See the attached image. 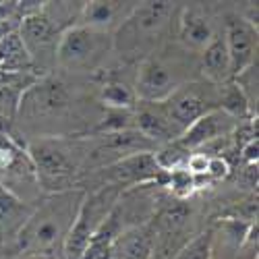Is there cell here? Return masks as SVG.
<instances>
[{
	"label": "cell",
	"mask_w": 259,
	"mask_h": 259,
	"mask_svg": "<svg viewBox=\"0 0 259 259\" xmlns=\"http://www.w3.org/2000/svg\"><path fill=\"white\" fill-rule=\"evenodd\" d=\"M85 199L83 189L58 191L39 203V207L23 220L17 232V245L25 255L54 257L62 253L64 241L77 220V213Z\"/></svg>",
	"instance_id": "6da1fadb"
},
{
	"label": "cell",
	"mask_w": 259,
	"mask_h": 259,
	"mask_svg": "<svg viewBox=\"0 0 259 259\" xmlns=\"http://www.w3.org/2000/svg\"><path fill=\"white\" fill-rule=\"evenodd\" d=\"M29 162L35 170L39 185H56L58 191H67V185L79 170L88 156V145L81 139L64 137H39L27 147Z\"/></svg>",
	"instance_id": "7a4b0ae2"
},
{
	"label": "cell",
	"mask_w": 259,
	"mask_h": 259,
	"mask_svg": "<svg viewBox=\"0 0 259 259\" xmlns=\"http://www.w3.org/2000/svg\"><path fill=\"white\" fill-rule=\"evenodd\" d=\"M172 11H175L172 3L135 5L133 13L128 15L126 21L118 27V33L114 37V46L128 56L141 52L147 44H152L164 31Z\"/></svg>",
	"instance_id": "3957f363"
},
{
	"label": "cell",
	"mask_w": 259,
	"mask_h": 259,
	"mask_svg": "<svg viewBox=\"0 0 259 259\" xmlns=\"http://www.w3.org/2000/svg\"><path fill=\"white\" fill-rule=\"evenodd\" d=\"M118 195H120V189H116V187H100L92 195H85L81 209L77 213V220L67 236V241H64V247H62L64 257L81 259L94 232L108 218V213L116 207Z\"/></svg>",
	"instance_id": "277c9868"
},
{
	"label": "cell",
	"mask_w": 259,
	"mask_h": 259,
	"mask_svg": "<svg viewBox=\"0 0 259 259\" xmlns=\"http://www.w3.org/2000/svg\"><path fill=\"white\" fill-rule=\"evenodd\" d=\"M110 35L90 29V27H69L58 39L56 60L60 67L67 69H88L104 58L106 50L110 48Z\"/></svg>",
	"instance_id": "5b68a950"
},
{
	"label": "cell",
	"mask_w": 259,
	"mask_h": 259,
	"mask_svg": "<svg viewBox=\"0 0 259 259\" xmlns=\"http://www.w3.org/2000/svg\"><path fill=\"white\" fill-rule=\"evenodd\" d=\"M183 85H185V77L181 71V64L152 54L143 58L133 92L137 96V102L158 104V102H166Z\"/></svg>",
	"instance_id": "8992f818"
},
{
	"label": "cell",
	"mask_w": 259,
	"mask_h": 259,
	"mask_svg": "<svg viewBox=\"0 0 259 259\" xmlns=\"http://www.w3.org/2000/svg\"><path fill=\"white\" fill-rule=\"evenodd\" d=\"M218 92L220 88L211 83H185L164 102L166 112L181 135L203 114L218 108Z\"/></svg>",
	"instance_id": "52a82bcc"
},
{
	"label": "cell",
	"mask_w": 259,
	"mask_h": 259,
	"mask_svg": "<svg viewBox=\"0 0 259 259\" xmlns=\"http://www.w3.org/2000/svg\"><path fill=\"white\" fill-rule=\"evenodd\" d=\"M69 106V94L64 90V85L54 79H46L33 83L31 88H27L21 94L19 100V114L27 116L29 120L46 118L60 114L62 110H67Z\"/></svg>",
	"instance_id": "ba28073f"
},
{
	"label": "cell",
	"mask_w": 259,
	"mask_h": 259,
	"mask_svg": "<svg viewBox=\"0 0 259 259\" xmlns=\"http://www.w3.org/2000/svg\"><path fill=\"white\" fill-rule=\"evenodd\" d=\"M100 175L108 183V187H116L122 189L124 185H143L149 181H166L168 172H164L156 158L154 152H141L133 154L112 166L102 168Z\"/></svg>",
	"instance_id": "9c48e42d"
},
{
	"label": "cell",
	"mask_w": 259,
	"mask_h": 259,
	"mask_svg": "<svg viewBox=\"0 0 259 259\" xmlns=\"http://www.w3.org/2000/svg\"><path fill=\"white\" fill-rule=\"evenodd\" d=\"M224 41L230 56L232 79L257 62V27L249 25L245 19H232L226 23Z\"/></svg>",
	"instance_id": "30bf717a"
},
{
	"label": "cell",
	"mask_w": 259,
	"mask_h": 259,
	"mask_svg": "<svg viewBox=\"0 0 259 259\" xmlns=\"http://www.w3.org/2000/svg\"><path fill=\"white\" fill-rule=\"evenodd\" d=\"M137 110L133 114V126L145 139H149L154 145L158 143H172L181 137V131L170 120L164 102L149 104V102H137Z\"/></svg>",
	"instance_id": "8fae6325"
},
{
	"label": "cell",
	"mask_w": 259,
	"mask_h": 259,
	"mask_svg": "<svg viewBox=\"0 0 259 259\" xmlns=\"http://www.w3.org/2000/svg\"><path fill=\"white\" fill-rule=\"evenodd\" d=\"M234 122L236 120L232 116L222 112L220 108H215V110L203 114L199 120L193 122L177 141L191 152V149L203 147L205 143H211V141H218V139L226 137L234 128Z\"/></svg>",
	"instance_id": "7c38bea8"
},
{
	"label": "cell",
	"mask_w": 259,
	"mask_h": 259,
	"mask_svg": "<svg viewBox=\"0 0 259 259\" xmlns=\"http://www.w3.org/2000/svg\"><path fill=\"white\" fill-rule=\"evenodd\" d=\"M213 37H215V31H213V21H211L209 13L199 5L185 7L181 21H179L181 44L187 50L203 52Z\"/></svg>",
	"instance_id": "4fadbf2b"
},
{
	"label": "cell",
	"mask_w": 259,
	"mask_h": 259,
	"mask_svg": "<svg viewBox=\"0 0 259 259\" xmlns=\"http://www.w3.org/2000/svg\"><path fill=\"white\" fill-rule=\"evenodd\" d=\"M133 3H106V0H92L83 3L79 17L81 25L102 33H108L112 27H120L126 17L133 13Z\"/></svg>",
	"instance_id": "5bb4252c"
},
{
	"label": "cell",
	"mask_w": 259,
	"mask_h": 259,
	"mask_svg": "<svg viewBox=\"0 0 259 259\" xmlns=\"http://www.w3.org/2000/svg\"><path fill=\"white\" fill-rule=\"evenodd\" d=\"M154 232L147 226H128L118 232L112 245V259H152Z\"/></svg>",
	"instance_id": "9a60e30c"
},
{
	"label": "cell",
	"mask_w": 259,
	"mask_h": 259,
	"mask_svg": "<svg viewBox=\"0 0 259 259\" xmlns=\"http://www.w3.org/2000/svg\"><path fill=\"white\" fill-rule=\"evenodd\" d=\"M17 31H19L21 39H23V44L27 46L31 58H33L35 50H46L54 41L56 25H54V21L44 13V9H41V11L23 15V19L19 21Z\"/></svg>",
	"instance_id": "2e32d148"
},
{
	"label": "cell",
	"mask_w": 259,
	"mask_h": 259,
	"mask_svg": "<svg viewBox=\"0 0 259 259\" xmlns=\"http://www.w3.org/2000/svg\"><path fill=\"white\" fill-rule=\"evenodd\" d=\"M201 73L211 85H224L232 81V67L224 35H215L201 52Z\"/></svg>",
	"instance_id": "e0dca14e"
},
{
	"label": "cell",
	"mask_w": 259,
	"mask_h": 259,
	"mask_svg": "<svg viewBox=\"0 0 259 259\" xmlns=\"http://www.w3.org/2000/svg\"><path fill=\"white\" fill-rule=\"evenodd\" d=\"M33 64V58L23 44L19 31L9 33L0 39V71L5 73H27Z\"/></svg>",
	"instance_id": "ac0fdd59"
},
{
	"label": "cell",
	"mask_w": 259,
	"mask_h": 259,
	"mask_svg": "<svg viewBox=\"0 0 259 259\" xmlns=\"http://www.w3.org/2000/svg\"><path fill=\"white\" fill-rule=\"evenodd\" d=\"M218 108L222 112H226L228 116H232L234 120L245 118L251 114V106L245 98V94L236 88L234 81L224 83L220 92H218Z\"/></svg>",
	"instance_id": "d6986e66"
},
{
	"label": "cell",
	"mask_w": 259,
	"mask_h": 259,
	"mask_svg": "<svg viewBox=\"0 0 259 259\" xmlns=\"http://www.w3.org/2000/svg\"><path fill=\"white\" fill-rule=\"evenodd\" d=\"M100 100L104 102L108 110H133L137 106V96L133 88H128V85L118 83V81L106 83L100 92Z\"/></svg>",
	"instance_id": "ffe728a7"
},
{
	"label": "cell",
	"mask_w": 259,
	"mask_h": 259,
	"mask_svg": "<svg viewBox=\"0 0 259 259\" xmlns=\"http://www.w3.org/2000/svg\"><path fill=\"white\" fill-rule=\"evenodd\" d=\"M189 156H191V152H189L187 147H183L179 141H172V143H168L164 149H160V152H154V158H156L158 166H160L164 172H172V170L187 168Z\"/></svg>",
	"instance_id": "44dd1931"
},
{
	"label": "cell",
	"mask_w": 259,
	"mask_h": 259,
	"mask_svg": "<svg viewBox=\"0 0 259 259\" xmlns=\"http://www.w3.org/2000/svg\"><path fill=\"white\" fill-rule=\"evenodd\" d=\"M189 215H191V209L185 201H177L175 205H168L160 211L158 215V226L164 230V232H177L181 230L187 220H189Z\"/></svg>",
	"instance_id": "7402d4cb"
},
{
	"label": "cell",
	"mask_w": 259,
	"mask_h": 259,
	"mask_svg": "<svg viewBox=\"0 0 259 259\" xmlns=\"http://www.w3.org/2000/svg\"><path fill=\"white\" fill-rule=\"evenodd\" d=\"M126 128H135L133 126V110H108L104 120L98 124V133H118L126 131Z\"/></svg>",
	"instance_id": "603a6c76"
},
{
	"label": "cell",
	"mask_w": 259,
	"mask_h": 259,
	"mask_svg": "<svg viewBox=\"0 0 259 259\" xmlns=\"http://www.w3.org/2000/svg\"><path fill=\"white\" fill-rule=\"evenodd\" d=\"M177 259H211V232H201L189 241L179 253Z\"/></svg>",
	"instance_id": "cb8c5ba5"
},
{
	"label": "cell",
	"mask_w": 259,
	"mask_h": 259,
	"mask_svg": "<svg viewBox=\"0 0 259 259\" xmlns=\"http://www.w3.org/2000/svg\"><path fill=\"white\" fill-rule=\"evenodd\" d=\"M166 183L170 185L172 193H175V195H177L179 199H187V197L191 195V193L197 189V185H195V177H193L187 168H181V170H172V172H168Z\"/></svg>",
	"instance_id": "d4e9b609"
},
{
	"label": "cell",
	"mask_w": 259,
	"mask_h": 259,
	"mask_svg": "<svg viewBox=\"0 0 259 259\" xmlns=\"http://www.w3.org/2000/svg\"><path fill=\"white\" fill-rule=\"evenodd\" d=\"M21 211H23V203H21V199H17L9 189H5L3 185H0V222L15 220Z\"/></svg>",
	"instance_id": "484cf974"
},
{
	"label": "cell",
	"mask_w": 259,
	"mask_h": 259,
	"mask_svg": "<svg viewBox=\"0 0 259 259\" xmlns=\"http://www.w3.org/2000/svg\"><path fill=\"white\" fill-rule=\"evenodd\" d=\"M21 94L15 88H9V85H0V116L5 118H15L17 110H19V100H21Z\"/></svg>",
	"instance_id": "4316f807"
},
{
	"label": "cell",
	"mask_w": 259,
	"mask_h": 259,
	"mask_svg": "<svg viewBox=\"0 0 259 259\" xmlns=\"http://www.w3.org/2000/svg\"><path fill=\"white\" fill-rule=\"evenodd\" d=\"M228 170H230V168H228V162H226V160H222L220 156H213V158H209V162H207L205 177L220 181V179H224V177L228 175Z\"/></svg>",
	"instance_id": "83f0119b"
},
{
	"label": "cell",
	"mask_w": 259,
	"mask_h": 259,
	"mask_svg": "<svg viewBox=\"0 0 259 259\" xmlns=\"http://www.w3.org/2000/svg\"><path fill=\"white\" fill-rule=\"evenodd\" d=\"M257 152H259V141L257 137L255 139H249L245 145H243V160L247 164H257Z\"/></svg>",
	"instance_id": "f1b7e54d"
},
{
	"label": "cell",
	"mask_w": 259,
	"mask_h": 259,
	"mask_svg": "<svg viewBox=\"0 0 259 259\" xmlns=\"http://www.w3.org/2000/svg\"><path fill=\"white\" fill-rule=\"evenodd\" d=\"M21 259H50V257H44V255H23Z\"/></svg>",
	"instance_id": "f546056e"
},
{
	"label": "cell",
	"mask_w": 259,
	"mask_h": 259,
	"mask_svg": "<svg viewBox=\"0 0 259 259\" xmlns=\"http://www.w3.org/2000/svg\"><path fill=\"white\" fill-rule=\"evenodd\" d=\"M152 259H160V257H152Z\"/></svg>",
	"instance_id": "4dcf8cb0"
}]
</instances>
